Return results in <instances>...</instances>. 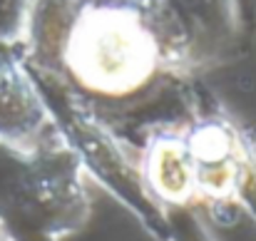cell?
Returning a JSON list of instances; mask_svg holds the SVG:
<instances>
[{
    "label": "cell",
    "mask_w": 256,
    "mask_h": 241,
    "mask_svg": "<svg viewBox=\"0 0 256 241\" xmlns=\"http://www.w3.org/2000/svg\"><path fill=\"white\" fill-rule=\"evenodd\" d=\"M160 58L154 30L130 0L87 2L65 50L72 78L97 94H127L144 87Z\"/></svg>",
    "instance_id": "obj_1"
},
{
    "label": "cell",
    "mask_w": 256,
    "mask_h": 241,
    "mask_svg": "<svg viewBox=\"0 0 256 241\" xmlns=\"http://www.w3.org/2000/svg\"><path fill=\"white\" fill-rule=\"evenodd\" d=\"M48 127L45 104L38 97L35 84L18 62L0 65V144L30 154L38 150Z\"/></svg>",
    "instance_id": "obj_2"
},
{
    "label": "cell",
    "mask_w": 256,
    "mask_h": 241,
    "mask_svg": "<svg viewBox=\"0 0 256 241\" xmlns=\"http://www.w3.org/2000/svg\"><path fill=\"white\" fill-rule=\"evenodd\" d=\"M142 176L160 202L174 206L189 204L196 194V172L194 160L186 147V140L179 134H157L144 152Z\"/></svg>",
    "instance_id": "obj_3"
},
{
    "label": "cell",
    "mask_w": 256,
    "mask_h": 241,
    "mask_svg": "<svg viewBox=\"0 0 256 241\" xmlns=\"http://www.w3.org/2000/svg\"><path fill=\"white\" fill-rule=\"evenodd\" d=\"M28 0H0V42L15 35L18 28V10H22Z\"/></svg>",
    "instance_id": "obj_4"
}]
</instances>
